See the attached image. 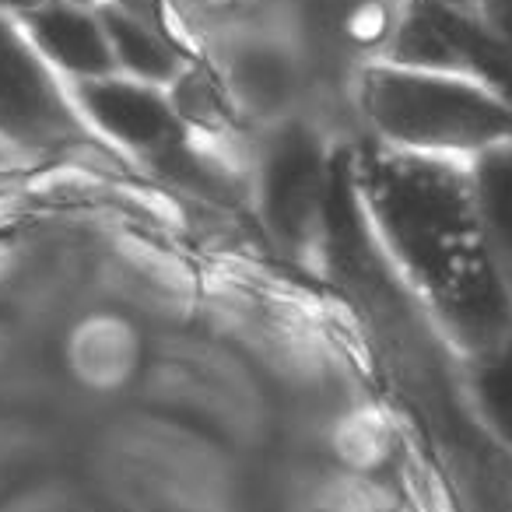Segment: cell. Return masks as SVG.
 <instances>
[{"instance_id": "obj_2", "label": "cell", "mask_w": 512, "mask_h": 512, "mask_svg": "<svg viewBox=\"0 0 512 512\" xmlns=\"http://www.w3.org/2000/svg\"><path fill=\"white\" fill-rule=\"evenodd\" d=\"M351 102L372 144L470 162L512 141V102L488 81L372 57L355 67Z\"/></svg>"}, {"instance_id": "obj_11", "label": "cell", "mask_w": 512, "mask_h": 512, "mask_svg": "<svg viewBox=\"0 0 512 512\" xmlns=\"http://www.w3.org/2000/svg\"><path fill=\"white\" fill-rule=\"evenodd\" d=\"M421 4H432L439 11H453V15H463V18H481V8L484 0H421Z\"/></svg>"}, {"instance_id": "obj_13", "label": "cell", "mask_w": 512, "mask_h": 512, "mask_svg": "<svg viewBox=\"0 0 512 512\" xmlns=\"http://www.w3.org/2000/svg\"><path fill=\"white\" fill-rule=\"evenodd\" d=\"M67 4H81V8H102L106 0H67Z\"/></svg>"}, {"instance_id": "obj_9", "label": "cell", "mask_w": 512, "mask_h": 512, "mask_svg": "<svg viewBox=\"0 0 512 512\" xmlns=\"http://www.w3.org/2000/svg\"><path fill=\"white\" fill-rule=\"evenodd\" d=\"M477 221L498 274L512 292V141L467 162Z\"/></svg>"}, {"instance_id": "obj_12", "label": "cell", "mask_w": 512, "mask_h": 512, "mask_svg": "<svg viewBox=\"0 0 512 512\" xmlns=\"http://www.w3.org/2000/svg\"><path fill=\"white\" fill-rule=\"evenodd\" d=\"M46 0H0V15H11V18H22L29 11L43 8Z\"/></svg>"}, {"instance_id": "obj_6", "label": "cell", "mask_w": 512, "mask_h": 512, "mask_svg": "<svg viewBox=\"0 0 512 512\" xmlns=\"http://www.w3.org/2000/svg\"><path fill=\"white\" fill-rule=\"evenodd\" d=\"M18 22H22L25 36L32 39V46L43 53V60L67 85L116 74L113 46H109L99 8L46 0L43 8L29 11Z\"/></svg>"}, {"instance_id": "obj_14", "label": "cell", "mask_w": 512, "mask_h": 512, "mask_svg": "<svg viewBox=\"0 0 512 512\" xmlns=\"http://www.w3.org/2000/svg\"><path fill=\"white\" fill-rule=\"evenodd\" d=\"M0 179H4V169H0Z\"/></svg>"}, {"instance_id": "obj_7", "label": "cell", "mask_w": 512, "mask_h": 512, "mask_svg": "<svg viewBox=\"0 0 512 512\" xmlns=\"http://www.w3.org/2000/svg\"><path fill=\"white\" fill-rule=\"evenodd\" d=\"M99 15L102 25H106L109 46H113L116 74L169 88L190 67L183 46H179V39L172 36L165 22L134 15V11L120 8V4H109V0L99 8Z\"/></svg>"}, {"instance_id": "obj_1", "label": "cell", "mask_w": 512, "mask_h": 512, "mask_svg": "<svg viewBox=\"0 0 512 512\" xmlns=\"http://www.w3.org/2000/svg\"><path fill=\"white\" fill-rule=\"evenodd\" d=\"M355 179L379 253L456 355L512 334V292L477 221L460 158L414 155L365 141Z\"/></svg>"}, {"instance_id": "obj_8", "label": "cell", "mask_w": 512, "mask_h": 512, "mask_svg": "<svg viewBox=\"0 0 512 512\" xmlns=\"http://www.w3.org/2000/svg\"><path fill=\"white\" fill-rule=\"evenodd\" d=\"M460 386L470 418L488 442L512 456V334L460 358Z\"/></svg>"}, {"instance_id": "obj_5", "label": "cell", "mask_w": 512, "mask_h": 512, "mask_svg": "<svg viewBox=\"0 0 512 512\" xmlns=\"http://www.w3.org/2000/svg\"><path fill=\"white\" fill-rule=\"evenodd\" d=\"M71 95L88 130L109 148L134 155L137 162L151 165L190 134L172 106L169 88L148 85V81L127 78V74L78 81L71 85Z\"/></svg>"}, {"instance_id": "obj_3", "label": "cell", "mask_w": 512, "mask_h": 512, "mask_svg": "<svg viewBox=\"0 0 512 512\" xmlns=\"http://www.w3.org/2000/svg\"><path fill=\"white\" fill-rule=\"evenodd\" d=\"M102 144L88 130L71 85L43 60L22 22L0 15V151L67 155Z\"/></svg>"}, {"instance_id": "obj_10", "label": "cell", "mask_w": 512, "mask_h": 512, "mask_svg": "<svg viewBox=\"0 0 512 512\" xmlns=\"http://www.w3.org/2000/svg\"><path fill=\"white\" fill-rule=\"evenodd\" d=\"M295 71L292 60L271 43H242L228 57V95L256 113H278L285 99L292 95Z\"/></svg>"}, {"instance_id": "obj_4", "label": "cell", "mask_w": 512, "mask_h": 512, "mask_svg": "<svg viewBox=\"0 0 512 512\" xmlns=\"http://www.w3.org/2000/svg\"><path fill=\"white\" fill-rule=\"evenodd\" d=\"M334 151L309 123L285 120L256 158V207L267 232L285 249L309 246L323 235V200Z\"/></svg>"}]
</instances>
